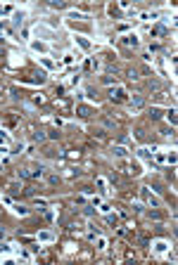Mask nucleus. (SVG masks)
<instances>
[{"label": "nucleus", "mask_w": 178, "mask_h": 265, "mask_svg": "<svg viewBox=\"0 0 178 265\" xmlns=\"http://www.w3.org/2000/svg\"><path fill=\"white\" fill-rule=\"evenodd\" d=\"M102 83H107V85H112V83H114V78H112V76H102Z\"/></svg>", "instance_id": "nucleus-17"}, {"label": "nucleus", "mask_w": 178, "mask_h": 265, "mask_svg": "<svg viewBox=\"0 0 178 265\" xmlns=\"http://www.w3.org/2000/svg\"><path fill=\"white\" fill-rule=\"evenodd\" d=\"M126 76H128V78H131V80L140 78V76H138V71H135V69H128V73H126Z\"/></svg>", "instance_id": "nucleus-13"}, {"label": "nucleus", "mask_w": 178, "mask_h": 265, "mask_svg": "<svg viewBox=\"0 0 178 265\" xmlns=\"http://www.w3.org/2000/svg\"><path fill=\"white\" fill-rule=\"evenodd\" d=\"M83 213H86V215H95V208H93V206H86V211H83Z\"/></svg>", "instance_id": "nucleus-19"}, {"label": "nucleus", "mask_w": 178, "mask_h": 265, "mask_svg": "<svg viewBox=\"0 0 178 265\" xmlns=\"http://www.w3.org/2000/svg\"><path fill=\"white\" fill-rule=\"evenodd\" d=\"M48 182H50V185H57V182H60V177H57V175H50V177H48Z\"/></svg>", "instance_id": "nucleus-16"}, {"label": "nucleus", "mask_w": 178, "mask_h": 265, "mask_svg": "<svg viewBox=\"0 0 178 265\" xmlns=\"http://www.w3.org/2000/svg\"><path fill=\"white\" fill-rule=\"evenodd\" d=\"M19 189H21L19 185H10V187H7V192H10V194H19Z\"/></svg>", "instance_id": "nucleus-14"}, {"label": "nucleus", "mask_w": 178, "mask_h": 265, "mask_svg": "<svg viewBox=\"0 0 178 265\" xmlns=\"http://www.w3.org/2000/svg\"><path fill=\"white\" fill-rule=\"evenodd\" d=\"M142 104H145V97H142V95H135L133 97V109H140Z\"/></svg>", "instance_id": "nucleus-4"}, {"label": "nucleus", "mask_w": 178, "mask_h": 265, "mask_svg": "<svg viewBox=\"0 0 178 265\" xmlns=\"http://www.w3.org/2000/svg\"><path fill=\"white\" fill-rule=\"evenodd\" d=\"M45 137H48V135H45V132H43V130H38V132H33V140H36V142H43V140H45Z\"/></svg>", "instance_id": "nucleus-10"}, {"label": "nucleus", "mask_w": 178, "mask_h": 265, "mask_svg": "<svg viewBox=\"0 0 178 265\" xmlns=\"http://www.w3.org/2000/svg\"><path fill=\"white\" fill-rule=\"evenodd\" d=\"M79 116H81V118H88V116H90V109H88V106H79Z\"/></svg>", "instance_id": "nucleus-6"}, {"label": "nucleus", "mask_w": 178, "mask_h": 265, "mask_svg": "<svg viewBox=\"0 0 178 265\" xmlns=\"http://www.w3.org/2000/svg\"><path fill=\"white\" fill-rule=\"evenodd\" d=\"M124 43H128V45H133V47H135V45H138V38H135V35H126Z\"/></svg>", "instance_id": "nucleus-8"}, {"label": "nucleus", "mask_w": 178, "mask_h": 265, "mask_svg": "<svg viewBox=\"0 0 178 265\" xmlns=\"http://www.w3.org/2000/svg\"><path fill=\"white\" fill-rule=\"evenodd\" d=\"M21 19H24V14H21V12H17V14L12 17V24H14V26H19V24H21Z\"/></svg>", "instance_id": "nucleus-7"}, {"label": "nucleus", "mask_w": 178, "mask_h": 265, "mask_svg": "<svg viewBox=\"0 0 178 265\" xmlns=\"http://www.w3.org/2000/svg\"><path fill=\"white\" fill-rule=\"evenodd\" d=\"M152 33H157V35H166V26H154V28H152Z\"/></svg>", "instance_id": "nucleus-11"}, {"label": "nucleus", "mask_w": 178, "mask_h": 265, "mask_svg": "<svg viewBox=\"0 0 178 265\" xmlns=\"http://www.w3.org/2000/svg\"><path fill=\"white\" fill-rule=\"evenodd\" d=\"M147 215H150L152 220H161V213H159V211H150Z\"/></svg>", "instance_id": "nucleus-15"}, {"label": "nucleus", "mask_w": 178, "mask_h": 265, "mask_svg": "<svg viewBox=\"0 0 178 265\" xmlns=\"http://www.w3.org/2000/svg\"><path fill=\"white\" fill-rule=\"evenodd\" d=\"M142 196H145V201L150 203L152 208H159V206H161V201L157 199V196H152V194H150V189H147V187H142Z\"/></svg>", "instance_id": "nucleus-2"}, {"label": "nucleus", "mask_w": 178, "mask_h": 265, "mask_svg": "<svg viewBox=\"0 0 178 265\" xmlns=\"http://www.w3.org/2000/svg\"><path fill=\"white\" fill-rule=\"evenodd\" d=\"M109 99H112V102H116V104H119V102H124V99H126V90H124V88H112Z\"/></svg>", "instance_id": "nucleus-1"}, {"label": "nucleus", "mask_w": 178, "mask_h": 265, "mask_svg": "<svg viewBox=\"0 0 178 265\" xmlns=\"http://www.w3.org/2000/svg\"><path fill=\"white\" fill-rule=\"evenodd\" d=\"M14 211H17V213H19V215H26V213H29V211H26V208H24V206H17V208H14Z\"/></svg>", "instance_id": "nucleus-18"}, {"label": "nucleus", "mask_w": 178, "mask_h": 265, "mask_svg": "<svg viewBox=\"0 0 178 265\" xmlns=\"http://www.w3.org/2000/svg\"><path fill=\"white\" fill-rule=\"evenodd\" d=\"M41 175H43V166L33 168V173H29V177H41Z\"/></svg>", "instance_id": "nucleus-9"}, {"label": "nucleus", "mask_w": 178, "mask_h": 265, "mask_svg": "<svg viewBox=\"0 0 178 265\" xmlns=\"http://www.w3.org/2000/svg\"><path fill=\"white\" fill-rule=\"evenodd\" d=\"M150 118H152V121H159V118H161V111L157 109V106H152V111H150Z\"/></svg>", "instance_id": "nucleus-5"}, {"label": "nucleus", "mask_w": 178, "mask_h": 265, "mask_svg": "<svg viewBox=\"0 0 178 265\" xmlns=\"http://www.w3.org/2000/svg\"><path fill=\"white\" fill-rule=\"evenodd\" d=\"M166 118H169V123L173 125V123H176V111H173V109H171V111H166Z\"/></svg>", "instance_id": "nucleus-12"}, {"label": "nucleus", "mask_w": 178, "mask_h": 265, "mask_svg": "<svg viewBox=\"0 0 178 265\" xmlns=\"http://www.w3.org/2000/svg\"><path fill=\"white\" fill-rule=\"evenodd\" d=\"M114 156H119V159H126V156H128V149H124V147H114Z\"/></svg>", "instance_id": "nucleus-3"}]
</instances>
